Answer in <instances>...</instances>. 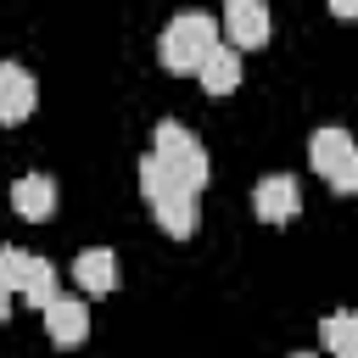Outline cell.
<instances>
[{"label": "cell", "instance_id": "18", "mask_svg": "<svg viewBox=\"0 0 358 358\" xmlns=\"http://www.w3.org/2000/svg\"><path fill=\"white\" fill-rule=\"evenodd\" d=\"M291 358H313V352H291Z\"/></svg>", "mask_w": 358, "mask_h": 358}, {"label": "cell", "instance_id": "3", "mask_svg": "<svg viewBox=\"0 0 358 358\" xmlns=\"http://www.w3.org/2000/svg\"><path fill=\"white\" fill-rule=\"evenodd\" d=\"M308 157H313V168H319V179L330 190H341V196L358 190V140L347 129H319L308 140Z\"/></svg>", "mask_w": 358, "mask_h": 358}, {"label": "cell", "instance_id": "8", "mask_svg": "<svg viewBox=\"0 0 358 358\" xmlns=\"http://www.w3.org/2000/svg\"><path fill=\"white\" fill-rule=\"evenodd\" d=\"M45 330H50L56 347H78V341L90 336V308H84L78 296H56V302L45 308Z\"/></svg>", "mask_w": 358, "mask_h": 358}, {"label": "cell", "instance_id": "11", "mask_svg": "<svg viewBox=\"0 0 358 358\" xmlns=\"http://www.w3.org/2000/svg\"><path fill=\"white\" fill-rule=\"evenodd\" d=\"M196 78H201V90H207V95H229V90L241 84V50L218 39V45H213V56L201 62V73H196Z\"/></svg>", "mask_w": 358, "mask_h": 358}, {"label": "cell", "instance_id": "13", "mask_svg": "<svg viewBox=\"0 0 358 358\" xmlns=\"http://www.w3.org/2000/svg\"><path fill=\"white\" fill-rule=\"evenodd\" d=\"M319 341H324V352L347 358V352L358 347V313H330V319L319 324Z\"/></svg>", "mask_w": 358, "mask_h": 358}, {"label": "cell", "instance_id": "15", "mask_svg": "<svg viewBox=\"0 0 358 358\" xmlns=\"http://www.w3.org/2000/svg\"><path fill=\"white\" fill-rule=\"evenodd\" d=\"M28 268H34V252H22V246H0V280H6L11 291H22Z\"/></svg>", "mask_w": 358, "mask_h": 358}, {"label": "cell", "instance_id": "12", "mask_svg": "<svg viewBox=\"0 0 358 358\" xmlns=\"http://www.w3.org/2000/svg\"><path fill=\"white\" fill-rule=\"evenodd\" d=\"M17 296H22V302H34V308L45 313V308L62 296V291H56V263H50V257H34V268H28V280H22V291H17Z\"/></svg>", "mask_w": 358, "mask_h": 358}, {"label": "cell", "instance_id": "14", "mask_svg": "<svg viewBox=\"0 0 358 358\" xmlns=\"http://www.w3.org/2000/svg\"><path fill=\"white\" fill-rule=\"evenodd\" d=\"M173 185H179V179H173V173L145 151V157H140V196H145V201H157V196H162V190H173Z\"/></svg>", "mask_w": 358, "mask_h": 358}, {"label": "cell", "instance_id": "16", "mask_svg": "<svg viewBox=\"0 0 358 358\" xmlns=\"http://www.w3.org/2000/svg\"><path fill=\"white\" fill-rule=\"evenodd\" d=\"M330 11L336 17H358V0H330Z\"/></svg>", "mask_w": 358, "mask_h": 358}, {"label": "cell", "instance_id": "17", "mask_svg": "<svg viewBox=\"0 0 358 358\" xmlns=\"http://www.w3.org/2000/svg\"><path fill=\"white\" fill-rule=\"evenodd\" d=\"M11 296H17V291H11V285H6V280H0V319H6V313H11Z\"/></svg>", "mask_w": 358, "mask_h": 358}, {"label": "cell", "instance_id": "19", "mask_svg": "<svg viewBox=\"0 0 358 358\" xmlns=\"http://www.w3.org/2000/svg\"><path fill=\"white\" fill-rule=\"evenodd\" d=\"M347 358H358V347H352V352H347Z\"/></svg>", "mask_w": 358, "mask_h": 358}, {"label": "cell", "instance_id": "10", "mask_svg": "<svg viewBox=\"0 0 358 358\" xmlns=\"http://www.w3.org/2000/svg\"><path fill=\"white\" fill-rule=\"evenodd\" d=\"M11 207L22 213V218H50L56 213V179L50 173H22L17 185H11Z\"/></svg>", "mask_w": 358, "mask_h": 358}, {"label": "cell", "instance_id": "1", "mask_svg": "<svg viewBox=\"0 0 358 358\" xmlns=\"http://www.w3.org/2000/svg\"><path fill=\"white\" fill-rule=\"evenodd\" d=\"M213 45H218V22H213L207 11H179V17L162 28L157 56H162L168 73H201V62L213 56Z\"/></svg>", "mask_w": 358, "mask_h": 358}, {"label": "cell", "instance_id": "9", "mask_svg": "<svg viewBox=\"0 0 358 358\" xmlns=\"http://www.w3.org/2000/svg\"><path fill=\"white\" fill-rule=\"evenodd\" d=\"M73 274H78V285H84L90 296H106V291L117 285V252H112V246H84V252L73 257Z\"/></svg>", "mask_w": 358, "mask_h": 358}, {"label": "cell", "instance_id": "6", "mask_svg": "<svg viewBox=\"0 0 358 358\" xmlns=\"http://www.w3.org/2000/svg\"><path fill=\"white\" fill-rule=\"evenodd\" d=\"M39 101V84L22 62H0V123H22Z\"/></svg>", "mask_w": 358, "mask_h": 358}, {"label": "cell", "instance_id": "7", "mask_svg": "<svg viewBox=\"0 0 358 358\" xmlns=\"http://www.w3.org/2000/svg\"><path fill=\"white\" fill-rule=\"evenodd\" d=\"M151 213H157V224L173 235V241H190L196 235V224H201V207H196V190H185V185H173V190H162L157 201H151Z\"/></svg>", "mask_w": 358, "mask_h": 358}, {"label": "cell", "instance_id": "4", "mask_svg": "<svg viewBox=\"0 0 358 358\" xmlns=\"http://www.w3.org/2000/svg\"><path fill=\"white\" fill-rule=\"evenodd\" d=\"M252 207H257L263 224H291L302 213V190H296L291 173H268V179L252 185Z\"/></svg>", "mask_w": 358, "mask_h": 358}, {"label": "cell", "instance_id": "5", "mask_svg": "<svg viewBox=\"0 0 358 358\" xmlns=\"http://www.w3.org/2000/svg\"><path fill=\"white\" fill-rule=\"evenodd\" d=\"M224 28H229V45H235V50L268 45V34H274L268 6H257V0H229V6H224Z\"/></svg>", "mask_w": 358, "mask_h": 358}, {"label": "cell", "instance_id": "2", "mask_svg": "<svg viewBox=\"0 0 358 358\" xmlns=\"http://www.w3.org/2000/svg\"><path fill=\"white\" fill-rule=\"evenodd\" d=\"M151 157L185 185V190H196L201 196V185H207V151H201V140L185 129V123H173V117H162L157 123V145H151Z\"/></svg>", "mask_w": 358, "mask_h": 358}]
</instances>
